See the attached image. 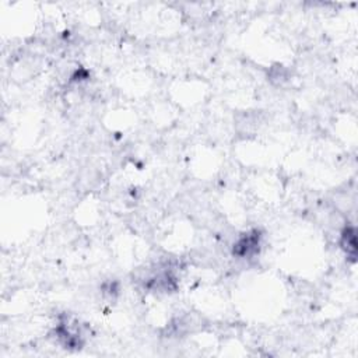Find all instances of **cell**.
<instances>
[{
    "mask_svg": "<svg viewBox=\"0 0 358 358\" xmlns=\"http://www.w3.org/2000/svg\"><path fill=\"white\" fill-rule=\"evenodd\" d=\"M357 242H356V231L354 228H346V231L343 232V248L353 256H356L357 251Z\"/></svg>",
    "mask_w": 358,
    "mask_h": 358,
    "instance_id": "cell-1",
    "label": "cell"
}]
</instances>
